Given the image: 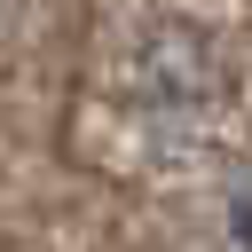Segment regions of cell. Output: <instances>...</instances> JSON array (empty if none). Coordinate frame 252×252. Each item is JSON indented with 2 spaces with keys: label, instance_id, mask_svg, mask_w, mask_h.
<instances>
[{
  "label": "cell",
  "instance_id": "6da1fadb",
  "mask_svg": "<svg viewBox=\"0 0 252 252\" xmlns=\"http://www.w3.org/2000/svg\"><path fill=\"white\" fill-rule=\"evenodd\" d=\"M134 94L142 102H213L220 94V71H213V47H205V32H189V24H158L150 32V47H134Z\"/></svg>",
  "mask_w": 252,
  "mask_h": 252
}]
</instances>
